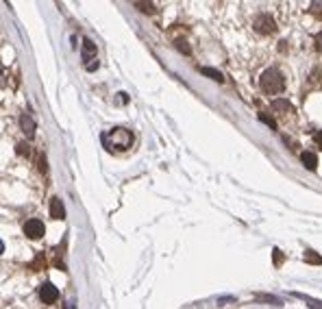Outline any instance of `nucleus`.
<instances>
[{
  "label": "nucleus",
  "instance_id": "f3484780",
  "mask_svg": "<svg viewBox=\"0 0 322 309\" xmlns=\"http://www.w3.org/2000/svg\"><path fill=\"white\" fill-rule=\"evenodd\" d=\"M274 266H281V263H283V253L279 251V248H274Z\"/></svg>",
  "mask_w": 322,
  "mask_h": 309
},
{
  "label": "nucleus",
  "instance_id": "4468645a",
  "mask_svg": "<svg viewBox=\"0 0 322 309\" xmlns=\"http://www.w3.org/2000/svg\"><path fill=\"white\" fill-rule=\"evenodd\" d=\"M135 7H137L140 11H144V13H155V11H157L152 3H135Z\"/></svg>",
  "mask_w": 322,
  "mask_h": 309
},
{
  "label": "nucleus",
  "instance_id": "2eb2a0df",
  "mask_svg": "<svg viewBox=\"0 0 322 309\" xmlns=\"http://www.w3.org/2000/svg\"><path fill=\"white\" fill-rule=\"evenodd\" d=\"M174 44H177V48L181 50V53H183V55H192V48H189V44H187L185 40H177V42H174Z\"/></svg>",
  "mask_w": 322,
  "mask_h": 309
},
{
  "label": "nucleus",
  "instance_id": "6ab92c4d",
  "mask_svg": "<svg viewBox=\"0 0 322 309\" xmlns=\"http://www.w3.org/2000/svg\"><path fill=\"white\" fill-rule=\"evenodd\" d=\"M18 152L20 154H28V144H18Z\"/></svg>",
  "mask_w": 322,
  "mask_h": 309
},
{
  "label": "nucleus",
  "instance_id": "7ed1b4c3",
  "mask_svg": "<svg viewBox=\"0 0 322 309\" xmlns=\"http://www.w3.org/2000/svg\"><path fill=\"white\" fill-rule=\"evenodd\" d=\"M24 233H26L28 240H42L44 233H46V226H44L42 220L31 218V220H26V222H24Z\"/></svg>",
  "mask_w": 322,
  "mask_h": 309
},
{
  "label": "nucleus",
  "instance_id": "39448f33",
  "mask_svg": "<svg viewBox=\"0 0 322 309\" xmlns=\"http://www.w3.org/2000/svg\"><path fill=\"white\" fill-rule=\"evenodd\" d=\"M39 298H42V303L50 305V303H55V300L59 298V290H57L53 283H44L39 288Z\"/></svg>",
  "mask_w": 322,
  "mask_h": 309
},
{
  "label": "nucleus",
  "instance_id": "9d476101",
  "mask_svg": "<svg viewBox=\"0 0 322 309\" xmlns=\"http://www.w3.org/2000/svg\"><path fill=\"white\" fill-rule=\"evenodd\" d=\"M83 55H85V59L96 57V44H94L92 40H83Z\"/></svg>",
  "mask_w": 322,
  "mask_h": 309
},
{
  "label": "nucleus",
  "instance_id": "f03ea898",
  "mask_svg": "<svg viewBox=\"0 0 322 309\" xmlns=\"http://www.w3.org/2000/svg\"><path fill=\"white\" fill-rule=\"evenodd\" d=\"M102 142H105L109 148H129L131 144H133V133H131V131H127V129H113L111 133L109 135H105L102 137Z\"/></svg>",
  "mask_w": 322,
  "mask_h": 309
},
{
  "label": "nucleus",
  "instance_id": "ddd939ff",
  "mask_svg": "<svg viewBox=\"0 0 322 309\" xmlns=\"http://www.w3.org/2000/svg\"><path fill=\"white\" fill-rule=\"evenodd\" d=\"M309 83H311V85H318V87L322 85V70H320V68H313V70H311Z\"/></svg>",
  "mask_w": 322,
  "mask_h": 309
},
{
  "label": "nucleus",
  "instance_id": "a878e982",
  "mask_svg": "<svg viewBox=\"0 0 322 309\" xmlns=\"http://www.w3.org/2000/svg\"><path fill=\"white\" fill-rule=\"evenodd\" d=\"M5 253V244H3V242H0V255H3Z\"/></svg>",
  "mask_w": 322,
  "mask_h": 309
},
{
  "label": "nucleus",
  "instance_id": "423d86ee",
  "mask_svg": "<svg viewBox=\"0 0 322 309\" xmlns=\"http://www.w3.org/2000/svg\"><path fill=\"white\" fill-rule=\"evenodd\" d=\"M20 127H22V133H24L26 137H33L35 135V120L31 115L22 113L20 115Z\"/></svg>",
  "mask_w": 322,
  "mask_h": 309
},
{
  "label": "nucleus",
  "instance_id": "0eeeda50",
  "mask_svg": "<svg viewBox=\"0 0 322 309\" xmlns=\"http://www.w3.org/2000/svg\"><path fill=\"white\" fill-rule=\"evenodd\" d=\"M50 216H53L55 220H63L65 218V207H63L61 198L53 196V201H50Z\"/></svg>",
  "mask_w": 322,
  "mask_h": 309
},
{
  "label": "nucleus",
  "instance_id": "f257e3e1",
  "mask_svg": "<svg viewBox=\"0 0 322 309\" xmlns=\"http://www.w3.org/2000/svg\"><path fill=\"white\" fill-rule=\"evenodd\" d=\"M259 85H261V90L266 94H281L283 87H285V79H283V74L276 68H270V70H266L261 74Z\"/></svg>",
  "mask_w": 322,
  "mask_h": 309
},
{
  "label": "nucleus",
  "instance_id": "393cba45",
  "mask_svg": "<svg viewBox=\"0 0 322 309\" xmlns=\"http://www.w3.org/2000/svg\"><path fill=\"white\" fill-rule=\"evenodd\" d=\"M5 83V74H3V70H0V85Z\"/></svg>",
  "mask_w": 322,
  "mask_h": 309
},
{
  "label": "nucleus",
  "instance_id": "20e7f679",
  "mask_svg": "<svg viewBox=\"0 0 322 309\" xmlns=\"http://www.w3.org/2000/svg\"><path fill=\"white\" fill-rule=\"evenodd\" d=\"M255 28H257V33H261V35L274 33V31H276L274 18L268 16V13H261V16H257V20H255Z\"/></svg>",
  "mask_w": 322,
  "mask_h": 309
},
{
  "label": "nucleus",
  "instance_id": "a211bd4d",
  "mask_svg": "<svg viewBox=\"0 0 322 309\" xmlns=\"http://www.w3.org/2000/svg\"><path fill=\"white\" fill-rule=\"evenodd\" d=\"M39 170L46 174L48 172V164H46V154H39Z\"/></svg>",
  "mask_w": 322,
  "mask_h": 309
},
{
  "label": "nucleus",
  "instance_id": "5701e85b",
  "mask_svg": "<svg viewBox=\"0 0 322 309\" xmlns=\"http://www.w3.org/2000/svg\"><path fill=\"white\" fill-rule=\"evenodd\" d=\"M98 68V61H92L90 65H87V70H96Z\"/></svg>",
  "mask_w": 322,
  "mask_h": 309
},
{
  "label": "nucleus",
  "instance_id": "1a4fd4ad",
  "mask_svg": "<svg viewBox=\"0 0 322 309\" xmlns=\"http://www.w3.org/2000/svg\"><path fill=\"white\" fill-rule=\"evenodd\" d=\"M301 161H303V166L307 168V170H316V168H318V157L313 152H303Z\"/></svg>",
  "mask_w": 322,
  "mask_h": 309
},
{
  "label": "nucleus",
  "instance_id": "b1692460",
  "mask_svg": "<svg viewBox=\"0 0 322 309\" xmlns=\"http://www.w3.org/2000/svg\"><path fill=\"white\" fill-rule=\"evenodd\" d=\"M316 42H318V48L322 50V35H318V40H316Z\"/></svg>",
  "mask_w": 322,
  "mask_h": 309
},
{
  "label": "nucleus",
  "instance_id": "f8f14e48",
  "mask_svg": "<svg viewBox=\"0 0 322 309\" xmlns=\"http://www.w3.org/2000/svg\"><path fill=\"white\" fill-rule=\"evenodd\" d=\"M305 261L307 263H316V266H322V257L313 251H305Z\"/></svg>",
  "mask_w": 322,
  "mask_h": 309
},
{
  "label": "nucleus",
  "instance_id": "6e6552de",
  "mask_svg": "<svg viewBox=\"0 0 322 309\" xmlns=\"http://www.w3.org/2000/svg\"><path fill=\"white\" fill-rule=\"evenodd\" d=\"M272 111L281 113V115H288V113L294 111V109H292V105L285 98H276V100H272Z\"/></svg>",
  "mask_w": 322,
  "mask_h": 309
},
{
  "label": "nucleus",
  "instance_id": "4be33fe9",
  "mask_svg": "<svg viewBox=\"0 0 322 309\" xmlns=\"http://www.w3.org/2000/svg\"><path fill=\"white\" fill-rule=\"evenodd\" d=\"M311 9H313V11H322V3H313Z\"/></svg>",
  "mask_w": 322,
  "mask_h": 309
},
{
  "label": "nucleus",
  "instance_id": "9b49d317",
  "mask_svg": "<svg viewBox=\"0 0 322 309\" xmlns=\"http://www.w3.org/2000/svg\"><path fill=\"white\" fill-rule=\"evenodd\" d=\"M200 72H203V74H207L209 79L218 81V83H222V81H224V76H222V72H220V70H214V68H200Z\"/></svg>",
  "mask_w": 322,
  "mask_h": 309
},
{
  "label": "nucleus",
  "instance_id": "aec40b11",
  "mask_svg": "<svg viewBox=\"0 0 322 309\" xmlns=\"http://www.w3.org/2000/svg\"><path fill=\"white\" fill-rule=\"evenodd\" d=\"M309 307L311 309H322V303L320 300H309Z\"/></svg>",
  "mask_w": 322,
  "mask_h": 309
},
{
  "label": "nucleus",
  "instance_id": "412c9836",
  "mask_svg": "<svg viewBox=\"0 0 322 309\" xmlns=\"http://www.w3.org/2000/svg\"><path fill=\"white\" fill-rule=\"evenodd\" d=\"M313 139H316V144L320 146V148H322V131H318V133L316 135H313Z\"/></svg>",
  "mask_w": 322,
  "mask_h": 309
},
{
  "label": "nucleus",
  "instance_id": "dca6fc26",
  "mask_svg": "<svg viewBox=\"0 0 322 309\" xmlns=\"http://www.w3.org/2000/svg\"><path fill=\"white\" fill-rule=\"evenodd\" d=\"M259 120H261L263 124H268L270 129H276V122H274V118H270L268 113H259Z\"/></svg>",
  "mask_w": 322,
  "mask_h": 309
}]
</instances>
